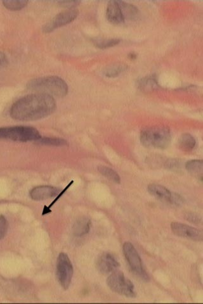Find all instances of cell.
Returning <instances> with one entry per match:
<instances>
[{
  "instance_id": "obj_1",
  "label": "cell",
  "mask_w": 203,
  "mask_h": 304,
  "mask_svg": "<svg viewBox=\"0 0 203 304\" xmlns=\"http://www.w3.org/2000/svg\"><path fill=\"white\" fill-rule=\"evenodd\" d=\"M55 109L56 102L53 97L38 93L18 100L12 105L10 114L17 121H36L50 116Z\"/></svg>"
},
{
  "instance_id": "obj_2",
  "label": "cell",
  "mask_w": 203,
  "mask_h": 304,
  "mask_svg": "<svg viewBox=\"0 0 203 304\" xmlns=\"http://www.w3.org/2000/svg\"><path fill=\"white\" fill-rule=\"evenodd\" d=\"M27 88L29 90L52 97H63L68 92L67 83L57 76H47L32 80L27 84Z\"/></svg>"
},
{
  "instance_id": "obj_3",
  "label": "cell",
  "mask_w": 203,
  "mask_h": 304,
  "mask_svg": "<svg viewBox=\"0 0 203 304\" xmlns=\"http://www.w3.org/2000/svg\"><path fill=\"white\" fill-rule=\"evenodd\" d=\"M172 135L167 127H151L144 129L141 134V141L144 146L158 149L167 148Z\"/></svg>"
},
{
  "instance_id": "obj_4",
  "label": "cell",
  "mask_w": 203,
  "mask_h": 304,
  "mask_svg": "<svg viewBox=\"0 0 203 304\" xmlns=\"http://www.w3.org/2000/svg\"><path fill=\"white\" fill-rule=\"evenodd\" d=\"M41 137L38 130L30 126L0 127V138L2 139L21 142L37 141Z\"/></svg>"
},
{
  "instance_id": "obj_5",
  "label": "cell",
  "mask_w": 203,
  "mask_h": 304,
  "mask_svg": "<svg viewBox=\"0 0 203 304\" xmlns=\"http://www.w3.org/2000/svg\"><path fill=\"white\" fill-rule=\"evenodd\" d=\"M107 284L112 291L129 298L136 296L133 284L121 271H114L108 277Z\"/></svg>"
},
{
  "instance_id": "obj_6",
  "label": "cell",
  "mask_w": 203,
  "mask_h": 304,
  "mask_svg": "<svg viewBox=\"0 0 203 304\" xmlns=\"http://www.w3.org/2000/svg\"><path fill=\"white\" fill-rule=\"evenodd\" d=\"M123 251L131 271L142 280L148 281L149 279L148 274L144 269L141 257L133 245L129 242L124 243Z\"/></svg>"
},
{
  "instance_id": "obj_7",
  "label": "cell",
  "mask_w": 203,
  "mask_h": 304,
  "mask_svg": "<svg viewBox=\"0 0 203 304\" xmlns=\"http://www.w3.org/2000/svg\"><path fill=\"white\" fill-rule=\"evenodd\" d=\"M73 267L69 257L65 253H60L57 262V278L62 287L67 290L72 283Z\"/></svg>"
},
{
  "instance_id": "obj_8",
  "label": "cell",
  "mask_w": 203,
  "mask_h": 304,
  "mask_svg": "<svg viewBox=\"0 0 203 304\" xmlns=\"http://www.w3.org/2000/svg\"><path fill=\"white\" fill-rule=\"evenodd\" d=\"M78 16V12L73 9L61 12L44 25L43 31L45 33H50L55 29L72 23L77 18Z\"/></svg>"
},
{
  "instance_id": "obj_9",
  "label": "cell",
  "mask_w": 203,
  "mask_h": 304,
  "mask_svg": "<svg viewBox=\"0 0 203 304\" xmlns=\"http://www.w3.org/2000/svg\"><path fill=\"white\" fill-rule=\"evenodd\" d=\"M171 229L173 234L178 237L193 240V241H202V232L196 228L180 222H172Z\"/></svg>"
},
{
  "instance_id": "obj_10",
  "label": "cell",
  "mask_w": 203,
  "mask_h": 304,
  "mask_svg": "<svg viewBox=\"0 0 203 304\" xmlns=\"http://www.w3.org/2000/svg\"><path fill=\"white\" fill-rule=\"evenodd\" d=\"M119 263L116 257L110 253H104L99 257L97 268L100 273L107 274L113 273L119 268Z\"/></svg>"
},
{
  "instance_id": "obj_11",
  "label": "cell",
  "mask_w": 203,
  "mask_h": 304,
  "mask_svg": "<svg viewBox=\"0 0 203 304\" xmlns=\"http://www.w3.org/2000/svg\"><path fill=\"white\" fill-rule=\"evenodd\" d=\"M60 192V189L53 186H40L32 189L29 194L32 199L40 201L55 197Z\"/></svg>"
},
{
  "instance_id": "obj_12",
  "label": "cell",
  "mask_w": 203,
  "mask_h": 304,
  "mask_svg": "<svg viewBox=\"0 0 203 304\" xmlns=\"http://www.w3.org/2000/svg\"><path fill=\"white\" fill-rule=\"evenodd\" d=\"M106 16L110 23L114 24H120L125 21L123 12L117 1L109 2L107 7Z\"/></svg>"
},
{
  "instance_id": "obj_13",
  "label": "cell",
  "mask_w": 203,
  "mask_h": 304,
  "mask_svg": "<svg viewBox=\"0 0 203 304\" xmlns=\"http://www.w3.org/2000/svg\"><path fill=\"white\" fill-rule=\"evenodd\" d=\"M148 189L149 193L157 199L166 203L170 202L172 192H171L165 186L157 185V184H151L149 185Z\"/></svg>"
},
{
  "instance_id": "obj_14",
  "label": "cell",
  "mask_w": 203,
  "mask_h": 304,
  "mask_svg": "<svg viewBox=\"0 0 203 304\" xmlns=\"http://www.w3.org/2000/svg\"><path fill=\"white\" fill-rule=\"evenodd\" d=\"M91 221L87 217H81L77 220L73 226V233L75 236L80 237L89 232Z\"/></svg>"
},
{
  "instance_id": "obj_15",
  "label": "cell",
  "mask_w": 203,
  "mask_h": 304,
  "mask_svg": "<svg viewBox=\"0 0 203 304\" xmlns=\"http://www.w3.org/2000/svg\"><path fill=\"white\" fill-rule=\"evenodd\" d=\"M196 141L191 134L185 133L180 136L178 140V146L183 151H190L194 148Z\"/></svg>"
},
{
  "instance_id": "obj_16",
  "label": "cell",
  "mask_w": 203,
  "mask_h": 304,
  "mask_svg": "<svg viewBox=\"0 0 203 304\" xmlns=\"http://www.w3.org/2000/svg\"><path fill=\"white\" fill-rule=\"evenodd\" d=\"M185 168L188 172L202 179L203 161L202 160H192L185 164Z\"/></svg>"
},
{
  "instance_id": "obj_17",
  "label": "cell",
  "mask_w": 203,
  "mask_h": 304,
  "mask_svg": "<svg viewBox=\"0 0 203 304\" xmlns=\"http://www.w3.org/2000/svg\"><path fill=\"white\" fill-rule=\"evenodd\" d=\"M123 12L124 20L126 19H133L138 16V9L131 4L125 2L117 1Z\"/></svg>"
},
{
  "instance_id": "obj_18",
  "label": "cell",
  "mask_w": 203,
  "mask_h": 304,
  "mask_svg": "<svg viewBox=\"0 0 203 304\" xmlns=\"http://www.w3.org/2000/svg\"><path fill=\"white\" fill-rule=\"evenodd\" d=\"M100 174L103 175L110 181H112L115 183L119 184L121 183V178L119 177L118 174L113 169L108 168L106 166H100L98 168Z\"/></svg>"
},
{
  "instance_id": "obj_19",
  "label": "cell",
  "mask_w": 203,
  "mask_h": 304,
  "mask_svg": "<svg viewBox=\"0 0 203 304\" xmlns=\"http://www.w3.org/2000/svg\"><path fill=\"white\" fill-rule=\"evenodd\" d=\"M127 69L126 65L116 64L109 66L104 70V74L108 78H115L121 74Z\"/></svg>"
},
{
  "instance_id": "obj_20",
  "label": "cell",
  "mask_w": 203,
  "mask_h": 304,
  "mask_svg": "<svg viewBox=\"0 0 203 304\" xmlns=\"http://www.w3.org/2000/svg\"><path fill=\"white\" fill-rule=\"evenodd\" d=\"M120 40L117 39L97 38L93 40L94 45L100 49H106L118 45Z\"/></svg>"
},
{
  "instance_id": "obj_21",
  "label": "cell",
  "mask_w": 203,
  "mask_h": 304,
  "mask_svg": "<svg viewBox=\"0 0 203 304\" xmlns=\"http://www.w3.org/2000/svg\"><path fill=\"white\" fill-rule=\"evenodd\" d=\"M139 87L142 90L149 92L158 88V82L154 78H146L139 82Z\"/></svg>"
},
{
  "instance_id": "obj_22",
  "label": "cell",
  "mask_w": 203,
  "mask_h": 304,
  "mask_svg": "<svg viewBox=\"0 0 203 304\" xmlns=\"http://www.w3.org/2000/svg\"><path fill=\"white\" fill-rule=\"evenodd\" d=\"M38 143L48 146H65L67 144V141L64 139L55 138H48V137H41L37 141Z\"/></svg>"
},
{
  "instance_id": "obj_23",
  "label": "cell",
  "mask_w": 203,
  "mask_h": 304,
  "mask_svg": "<svg viewBox=\"0 0 203 304\" xmlns=\"http://www.w3.org/2000/svg\"><path fill=\"white\" fill-rule=\"evenodd\" d=\"M28 1H18V0H12V1H4L3 4L7 9L11 11H16L23 9L28 5Z\"/></svg>"
},
{
  "instance_id": "obj_24",
  "label": "cell",
  "mask_w": 203,
  "mask_h": 304,
  "mask_svg": "<svg viewBox=\"0 0 203 304\" xmlns=\"http://www.w3.org/2000/svg\"><path fill=\"white\" fill-rule=\"evenodd\" d=\"M185 201L182 197H181L180 195L177 194L176 193H173L172 197H171L169 204L176 206V207H179V206L182 205L184 203Z\"/></svg>"
},
{
  "instance_id": "obj_25",
  "label": "cell",
  "mask_w": 203,
  "mask_h": 304,
  "mask_svg": "<svg viewBox=\"0 0 203 304\" xmlns=\"http://www.w3.org/2000/svg\"><path fill=\"white\" fill-rule=\"evenodd\" d=\"M8 229V222L6 218L3 215H0V240L3 239L6 235Z\"/></svg>"
},
{
  "instance_id": "obj_26",
  "label": "cell",
  "mask_w": 203,
  "mask_h": 304,
  "mask_svg": "<svg viewBox=\"0 0 203 304\" xmlns=\"http://www.w3.org/2000/svg\"><path fill=\"white\" fill-rule=\"evenodd\" d=\"M165 167L172 171H178L181 168V163L179 161L170 159L166 162Z\"/></svg>"
},
{
  "instance_id": "obj_27",
  "label": "cell",
  "mask_w": 203,
  "mask_h": 304,
  "mask_svg": "<svg viewBox=\"0 0 203 304\" xmlns=\"http://www.w3.org/2000/svg\"><path fill=\"white\" fill-rule=\"evenodd\" d=\"M185 219L189 220V222H194V224H199L201 222V217L199 215L192 212L186 213L185 215Z\"/></svg>"
},
{
  "instance_id": "obj_28",
  "label": "cell",
  "mask_w": 203,
  "mask_h": 304,
  "mask_svg": "<svg viewBox=\"0 0 203 304\" xmlns=\"http://www.w3.org/2000/svg\"><path fill=\"white\" fill-rule=\"evenodd\" d=\"M73 183H74V181H71V182L69 184H68L67 186H66V187L64 189H63V190H62V191H60V192L59 193H58L57 196H56V197H55V199L53 200L52 201V202L51 203L50 205L48 206V208H52L53 207V206L55 204V203L57 202V201L58 200H59L61 197H62V195L63 194H64V193L66 192V191H67L68 190V189H69L70 186L73 185Z\"/></svg>"
},
{
  "instance_id": "obj_29",
  "label": "cell",
  "mask_w": 203,
  "mask_h": 304,
  "mask_svg": "<svg viewBox=\"0 0 203 304\" xmlns=\"http://www.w3.org/2000/svg\"><path fill=\"white\" fill-rule=\"evenodd\" d=\"M61 7H65L70 9H73L80 4V2L77 1H63L58 2Z\"/></svg>"
},
{
  "instance_id": "obj_30",
  "label": "cell",
  "mask_w": 203,
  "mask_h": 304,
  "mask_svg": "<svg viewBox=\"0 0 203 304\" xmlns=\"http://www.w3.org/2000/svg\"><path fill=\"white\" fill-rule=\"evenodd\" d=\"M7 63L6 55L2 51H0V67L6 65Z\"/></svg>"
},
{
  "instance_id": "obj_31",
  "label": "cell",
  "mask_w": 203,
  "mask_h": 304,
  "mask_svg": "<svg viewBox=\"0 0 203 304\" xmlns=\"http://www.w3.org/2000/svg\"><path fill=\"white\" fill-rule=\"evenodd\" d=\"M51 212H52V210H51V208H48V207H47V206H46V205L44 206V208H43V213H42L43 215L50 214V213H51Z\"/></svg>"
}]
</instances>
